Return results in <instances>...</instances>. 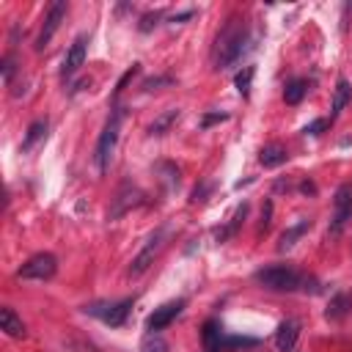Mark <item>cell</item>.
Here are the masks:
<instances>
[{"label": "cell", "instance_id": "obj_15", "mask_svg": "<svg viewBox=\"0 0 352 352\" xmlns=\"http://www.w3.org/2000/svg\"><path fill=\"white\" fill-rule=\"evenodd\" d=\"M352 99V83L347 77H338L336 80V88H333V105H330V121L347 108V102Z\"/></svg>", "mask_w": 352, "mask_h": 352}, {"label": "cell", "instance_id": "obj_26", "mask_svg": "<svg viewBox=\"0 0 352 352\" xmlns=\"http://www.w3.org/2000/svg\"><path fill=\"white\" fill-rule=\"evenodd\" d=\"M215 193V182L212 179H207V182H201L193 193H190V204H204L207 201V196H212Z\"/></svg>", "mask_w": 352, "mask_h": 352}, {"label": "cell", "instance_id": "obj_8", "mask_svg": "<svg viewBox=\"0 0 352 352\" xmlns=\"http://www.w3.org/2000/svg\"><path fill=\"white\" fill-rule=\"evenodd\" d=\"M66 12H69V3H66V0H55V3L47 9L45 23H42V31H39V39H36V50H45V47L53 42V36L58 34V28H61Z\"/></svg>", "mask_w": 352, "mask_h": 352}, {"label": "cell", "instance_id": "obj_16", "mask_svg": "<svg viewBox=\"0 0 352 352\" xmlns=\"http://www.w3.org/2000/svg\"><path fill=\"white\" fill-rule=\"evenodd\" d=\"M248 210H251V207H248V201H242V204L234 210L231 221H229L223 229H218V231H215V240H218V242H226L229 237H234V234L240 231V226L245 223V218H248Z\"/></svg>", "mask_w": 352, "mask_h": 352}, {"label": "cell", "instance_id": "obj_25", "mask_svg": "<svg viewBox=\"0 0 352 352\" xmlns=\"http://www.w3.org/2000/svg\"><path fill=\"white\" fill-rule=\"evenodd\" d=\"M140 352H168V344L160 338V333H149L140 344Z\"/></svg>", "mask_w": 352, "mask_h": 352}, {"label": "cell", "instance_id": "obj_3", "mask_svg": "<svg viewBox=\"0 0 352 352\" xmlns=\"http://www.w3.org/2000/svg\"><path fill=\"white\" fill-rule=\"evenodd\" d=\"M253 281L270 292H294L305 284V275H300L294 267L289 264H273V267H262L256 270Z\"/></svg>", "mask_w": 352, "mask_h": 352}, {"label": "cell", "instance_id": "obj_29", "mask_svg": "<svg viewBox=\"0 0 352 352\" xmlns=\"http://www.w3.org/2000/svg\"><path fill=\"white\" fill-rule=\"evenodd\" d=\"M327 127H330V118H316V121H311V124H308V127H305L303 132H305V135H314V138H316V135H322V132H325Z\"/></svg>", "mask_w": 352, "mask_h": 352}, {"label": "cell", "instance_id": "obj_20", "mask_svg": "<svg viewBox=\"0 0 352 352\" xmlns=\"http://www.w3.org/2000/svg\"><path fill=\"white\" fill-rule=\"evenodd\" d=\"M45 138H47V118H36V121L28 127V132H25V138H23L20 151H23V154L34 151V146H36L39 140H45Z\"/></svg>", "mask_w": 352, "mask_h": 352}, {"label": "cell", "instance_id": "obj_14", "mask_svg": "<svg viewBox=\"0 0 352 352\" xmlns=\"http://www.w3.org/2000/svg\"><path fill=\"white\" fill-rule=\"evenodd\" d=\"M308 229H311V221H308V218H300L297 223H292V226H289V229L281 234V240H278V251H281V253L292 251V248L297 245V240H300V237H303Z\"/></svg>", "mask_w": 352, "mask_h": 352}, {"label": "cell", "instance_id": "obj_23", "mask_svg": "<svg viewBox=\"0 0 352 352\" xmlns=\"http://www.w3.org/2000/svg\"><path fill=\"white\" fill-rule=\"evenodd\" d=\"M253 75H256V69H253V66H242V69L234 75V86H237V91H240L242 97H248V94H251Z\"/></svg>", "mask_w": 352, "mask_h": 352}, {"label": "cell", "instance_id": "obj_27", "mask_svg": "<svg viewBox=\"0 0 352 352\" xmlns=\"http://www.w3.org/2000/svg\"><path fill=\"white\" fill-rule=\"evenodd\" d=\"M138 69H140V64H132V66H129V69H127V72H124V75H121V80H118V83H116V91H113V94H116V97H118V94H121V91H124V88H127V86H129V80H132V77H135V75H138Z\"/></svg>", "mask_w": 352, "mask_h": 352}, {"label": "cell", "instance_id": "obj_30", "mask_svg": "<svg viewBox=\"0 0 352 352\" xmlns=\"http://www.w3.org/2000/svg\"><path fill=\"white\" fill-rule=\"evenodd\" d=\"M160 17H162V12H154V14H146V17L140 20V25H138V31H140V34H149V31H151V28L157 25V20H160Z\"/></svg>", "mask_w": 352, "mask_h": 352}, {"label": "cell", "instance_id": "obj_31", "mask_svg": "<svg viewBox=\"0 0 352 352\" xmlns=\"http://www.w3.org/2000/svg\"><path fill=\"white\" fill-rule=\"evenodd\" d=\"M229 118V113H207L204 118H201V127L207 129V127H212V124H221V121H226Z\"/></svg>", "mask_w": 352, "mask_h": 352}, {"label": "cell", "instance_id": "obj_13", "mask_svg": "<svg viewBox=\"0 0 352 352\" xmlns=\"http://www.w3.org/2000/svg\"><path fill=\"white\" fill-rule=\"evenodd\" d=\"M0 330H3L6 336H12V338H25V322L17 316V311L14 308H0Z\"/></svg>", "mask_w": 352, "mask_h": 352}, {"label": "cell", "instance_id": "obj_5", "mask_svg": "<svg viewBox=\"0 0 352 352\" xmlns=\"http://www.w3.org/2000/svg\"><path fill=\"white\" fill-rule=\"evenodd\" d=\"M165 237H168V229L162 226V229H157V231L146 240V245L138 251V256L132 259V264H129V270H127V275H129V278H140V275L154 264L157 253H160V251H162V245H165Z\"/></svg>", "mask_w": 352, "mask_h": 352}, {"label": "cell", "instance_id": "obj_19", "mask_svg": "<svg viewBox=\"0 0 352 352\" xmlns=\"http://www.w3.org/2000/svg\"><path fill=\"white\" fill-rule=\"evenodd\" d=\"M201 336H204V352H223V338L226 336H223V330H221V325L215 319H210L204 325Z\"/></svg>", "mask_w": 352, "mask_h": 352}, {"label": "cell", "instance_id": "obj_9", "mask_svg": "<svg viewBox=\"0 0 352 352\" xmlns=\"http://www.w3.org/2000/svg\"><path fill=\"white\" fill-rule=\"evenodd\" d=\"M185 300H171V303H162L160 308H154L151 314H149V319H146V330L149 333H160V330H165L176 316H179L182 311H185Z\"/></svg>", "mask_w": 352, "mask_h": 352}, {"label": "cell", "instance_id": "obj_6", "mask_svg": "<svg viewBox=\"0 0 352 352\" xmlns=\"http://www.w3.org/2000/svg\"><path fill=\"white\" fill-rule=\"evenodd\" d=\"M132 305L135 303L127 297V300H118V303H91V305H83V311L91 314V316H97V319H102L110 327H121L127 322Z\"/></svg>", "mask_w": 352, "mask_h": 352}, {"label": "cell", "instance_id": "obj_1", "mask_svg": "<svg viewBox=\"0 0 352 352\" xmlns=\"http://www.w3.org/2000/svg\"><path fill=\"white\" fill-rule=\"evenodd\" d=\"M248 50H251V31H248L245 20L231 17V20L221 28V34H218V39H215V50H212L215 69L223 72V69L237 66Z\"/></svg>", "mask_w": 352, "mask_h": 352}, {"label": "cell", "instance_id": "obj_35", "mask_svg": "<svg viewBox=\"0 0 352 352\" xmlns=\"http://www.w3.org/2000/svg\"><path fill=\"white\" fill-rule=\"evenodd\" d=\"M300 190H303L305 196H316V188H314L311 182H303V185H300Z\"/></svg>", "mask_w": 352, "mask_h": 352}, {"label": "cell", "instance_id": "obj_33", "mask_svg": "<svg viewBox=\"0 0 352 352\" xmlns=\"http://www.w3.org/2000/svg\"><path fill=\"white\" fill-rule=\"evenodd\" d=\"M270 218H273V201H267L264 210H262V231L270 229Z\"/></svg>", "mask_w": 352, "mask_h": 352}, {"label": "cell", "instance_id": "obj_28", "mask_svg": "<svg viewBox=\"0 0 352 352\" xmlns=\"http://www.w3.org/2000/svg\"><path fill=\"white\" fill-rule=\"evenodd\" d=\"M173 83V77L171 75H160V77H149V80H143V91H157L160 86H171Z\"/></svg>", "mask_w": 352, "mask_h": 352}, {"label": "cell", "instance_id": "obj_34", "mask_svg": "<svg viewBox=\"0 0 352 352\" xmlns=\"http://www.w3.org/2000/svg\"><path fill=\"white\" fill-rule=\"evenodd\" d=\"M193 14H196V12H193V9H188V12H182V14H173V17H171V23H185V20H190Z\"/></svg>", "mask_w": 352, "mask_h": 352}, {"label": "cell", "instance_id": "obj_7", "mask_svg": "<svg viewBox=\"0 0 352 352\" xmlns=\"http://www.w3.org/2000/svg\"><path fill=\"white\" fill-rule=\"evenodd\" d=\"M55 273H58V259L53 253H36V256H31L17 270V278H25V281H50Z\"/></svg>", "mask_w": 352, "mask_h": 352}, {"label": "cell", "instance_id": "obj_22", "mask_svg": "<svg viewBox=\"0 0 352 352\" xmlns=\"http://www.w3.org/2000/svg\"><path fill=\"white\" fill-rule=\"evenodd\" d=\"M305 91H308V83H305L303 77H294V80H289L286 88H284V102H286V105H300L303 97H305Z\"/></svg>", "mask_w": 352, "mask_h": 352}, {"label": "cell", "instance_id": "obj_2", "mask_svg": "<svg viewBox=\"0 0 352 352\" xmlns=\"http://www.w3.org/2000/svg\"><path fill=\"white\" fill-rule=\"evenodd\" d=\"M124 116H127V108H113V113L108 116V121L102 127V135H99L97 151H94V162H97L99 173H105L110 168V160H113V151H116V143H118V135H121Z\"/></svg>", "mask_w": 352, "mask_h": 352}, {"label": "cell", "instance_id": "obj_17", "mask_svg": "<svg viewBox=\"0 0 352 352\" xmlns=\"http://www.w3.org/2000/svg\"><path fill=\"white\" fill-rule=\"evenodd\" d=\"M286 160H289V151H286L281 143H267V146L259 151V162H262L264 168H281Z\"/></svg>", "mask_w": 352, "mask_h": 352}, {"label": "cell", "instance_id": "obj_4", "mask_svg": "<svg viewBox=\"0 0 352 352\" xmlns=\"http://www.w3.org/2000/svg\"><path fill=\"white\" fill-rule=\"evenodd\" d=\"M349 221H352V182H344L333 193V218H330L327 234L341 237V231L349 226Z\"/></svg>", "mask_w": 352, "mask_h": 352}, {"label": "cell", "instance_id": "obj_24", "mask_svg": "<svg viewBox=\"0 0 352 352\" xmlns=\"http://www.w3.org/2000/svg\"><path fill=\"white\" fill-rule=\"evenodd\" d=\"M259 338H251V336H226L223 338V349H245V347H256Z\"/></svg>", "mask_w": 352, "mask_h": 352}, {"label": "cell", "instance_id": "obj_32", "mask_svg": "<svg viewBox=\"0 0 352 352\" xmlns=\"http://www.w3.org/2000/svg\"><path fill=\"white\" fill-rule=\"evenodd\" d=\"M12 77H14V58L6 55L3 58V83H12Z\"/></svg>", "mask_w": 352, "mask_h": 352}, {"label": "cell", "instance_id": "obj_10", "mask_svg": "<svg viewBox=\"0 0 352 352\" xmlns=\"http://www.w3.org/2000/svg\"><path fill=\"white\" fill-rule=\"evenodd\" d=\"M143 204V193L138 190V188H132V185H124L118 193H116V199H113V204H110V210H108V221H118V218H124L129 210H135V207H140Z\"/></svg>", "mask_w": 352, "mask_h": 352}, {"label": "cell", "instance_id": "obj_12", "mask_svg": "<svg viewBox=\"0 0 352 352\" xmlns=\"http://www.w3.org/2000/svg\"><path fill=\"white\" fill-rule=\"evenodd\" d=\"M297 338H300V322L284 319L275 330V349L278 352H292L297 347Z\"/></svg>", "mask_w": 352, "mask_h": 352}, {"label": "cell", "instance_id": "obj_18", "mask_svg": "<svg viewBox=\"0 0 352 352\" xmlns=\"http://www.w3.org/2000/svg\"><path fill=\"white\" fill-rule=\"evenodd\" d=\"M349 311H352V297H349V294H344V292H338V294H333V297H330L325 316H327L330 322H341Z\"/></svg>", "mask_w": 352, "mask_h": 352}, {"label": "cell", "instance_id": "obj_21", "mask_svg": "<svg viewBox=\"0 0 352 352\" xmlns=\"http://www.w3.org/2000/svg\"><path fill=\"white\" fill-rule=\"evenodd\" d=\"M179 116H182V110H179V108H171V110L160 113V116L149 124V135H165L176 121H179Z\"/></svg>", "mask_w": 352, "mask_h": 352}, {"label": "cell", "instance_id": "obj_11", "mask_svg": "<svg viewBox=\"0 0 352 352\" xmlns=\"http://www.w3.org/2000/svg\"><path fill=\"white\" fill-rule=\"evenodd\" d=\"M86 53H88V36H77L72 42V47L66 50V58H64V66H61V80H69V77L77 75V69L86 61Z\"/></svg>", "mask_w": 352, "mask_h": 352}]
</instances>
